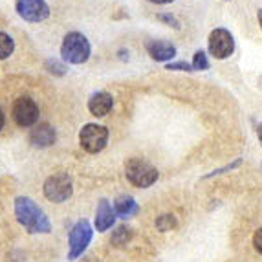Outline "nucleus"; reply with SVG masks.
Listing matches in <instances>:
<instances>
[{
  "instance_id": "obj_18",
  "label": "nucleus",
  "mask_w": 262,
  "mask_h": 262,
  "mask_svg": "<svg viewBox=\"0 0 262 262\" xmlns=\"http://www.w3.org/2000/svg\"><path fill=\"white\" fill-rule=\"evenodd\" d=\"M44 70L48 72L50 75H55V77H62L66 75L68 68H66L64 61H59V59H48L44 62Z\"/></svg>"
},
{
  "instance_id": "obj_28",
  "label": "nucleus",
  "mask_w": 262,
  "mask_h": 262,
  "mask_svg": "<svg viewBox=\"0 0 262 262\" xmlns=\"http://www.w3.org/2000/svg\"><path fill=\"white\" fill-rule=\"evenodd\" d=\"M257 20H258V26H260V30H262V9L257 11Z\"/></svg>"
},
{
  "instance_id": "obj_26",
  "label": "nucleus",
  "mask_w": 262,
  "mask_h": 262,
  "mask_svg": "<svg viewBox=\"0 0 262 262\" xmlns=\"http://www.w3.org/2000/svg\"><path fill=\"white\" fill-rule=\"evenodd\" d=\"M4 123H6V116H4V112H2V108H0V130L4 128Z\"/></svg>"
},
{
  "instance_id": "obj_13",
  "label": "nucleus",
  "mask_w": 262,
  "mask_h": 262,
  "mask_svg": "<svg viewBox=\"0 0 262 262\" xmlns=\"http://www.w3.org/2000/svg\"><path fill=\"white\" fill-rule=\"evenodd\" d=\"M112 106H114L112 96H110L108 92H105V90L92 94L90 99H88V110H90V114L96 116V118H105L106 114H110Z\"/></svg>"
},
{
  "instance_id": "obj_8",
  "label": "nucleus",
  "mask_w": 262,
  "mask_h": 262,
  "mask_svg": "<svg viewBox=\"0 0 262 262\" xmlns=\"http://www.w3.org/2000/svg\"><path fill=\"white\" fill-rule=\"evenodd\" d=\"M11 116H13L15 123L22 128H31L35 127L39 121V105L31 99L30 96H20L15 99L13 108H11Z\"/></svg>"
},
{
  "instance_id": "obj_11",
  "label": "nucleus",
  "mask_w": 262,
  "mask_h": 262,
  "mask_svg": "<svg viewBox=\"0 0 262 262\" xmlns=\"http://www.w3.org/2000/svg\"><path fill=\"white\" fill-rule=\"evenodd\" d=\"M145 48H147L150 59L158 62H169L176 55V46L170 44L169 40H149L145 44Z\"/></svg>"
},
{
  "instance_id": "obj_4",
  "label": "nucleus",
  "mask_w": 262,
  "mask_h": 262,
  "mask_svg": "<svg viewBox=\"0 0 262 262\" xmlns=\"http://www.w3.org/2000/svg\"><path fill=\"white\" fill-rule=\"evenodd\" d=\"M92 236L94 227L86 219L75 222V226L70 229V235H68V246H70V249H68V260H77L86 251L88 246H90Z\"/></svg>"
},
{
  "instance_id": "obj_3",
  "label": "nucleus",
  "mask_w": 262,
  "mask_h": 262,
  "mask_svg": "<svg viewBox=\"0 0 262 262\" xmlns=\"http://www.w3.org/2000/svg\"><path fill=\"white\" fill-rule=\"evenodd\" d=\"M125 176L134 187L147 189L150 185H154L158 182V169L154 165H150L149 162H145L141 158H130L125 163Z\"/></svg>"
},
{
  "instance_id": "obj_15",
  "label": "nucleus",
  "mask_w": 262,
  "mask_h": 262,
  "mask_svg": "<svg viewBox=\"0 0 262 262\" xmlns=\"http://www.w3.org/2000/svg\"><path fill=\"white\" fill-rule=\"evenodd\" d=\"M132 236H134V233H132V227L128 226H118L116 229H114L112 233V238H110V242H112L114 246H118V248H123V246H127L128 242L132 241Z\"/></svg>"
},
{
  "instance_id": "obj_22",
  "label": "nucleus",
  "mask_w": 262,
  "mask_h": 262,
  "mask_svg": "<svg viewBox=\"0 0 262 262\" xmlns=\"http://www.w3.org/2000/svg\"><path fill=\"white\" fill-rule=\"evenodd\" d=\"M158 20L163 22V24L169 28H174V30H180V28H182V22H180L172 13H160L158 15Z\"/></svg>"
},
{
  "instance_id": "obj_5",
  "label": "nucleus",
  "mask_w": 262,
  "mask_h": 262,
  "mask_svg": "<svg viewBox=\"0 0 262 262\" xmlns=\"http://www.w3.org/2000/svg\"><path fill=\"white\" fill-rule=\"evenodd\" d=\"M42 192L44 196L48 198L50 202H53V204H62L74 192L72 178L66 172H55V174L48 176V178L44 180Z\"/></svg>"
},
{
  "instance_id": "obj_2",
  "label": "nucleus",
  "mask_w": 262,
  "mask_h": 262,
  "mask_svg": "<svg viewBox=\"0 0 262 262\" xmlns=\"http://www.w3.org/2000/svg\"><path fill=\"white\" fill-rule=\"evenodd\" d=\"M92 55V46L88 39L79 33V31H70L66 33L61 44V59L68 64H84Z\"/></svg>"
},
{
  "instance_id": "obj_14",
  "label": "nucleus",
  "mask_w": 262,
  "mask_h": 262,
  "mask_svg": "<svg viewBox=\"0 0 262 262\" xmlns=\"http://www.w3.org/2000/svg\"><path fill=\"white\" fill-rule=\"evenodd\" d=\"M114 211L121 219H132L134 214H138L140 207H138V204H136V200L132 196L121 194V196H118L114 200Z\"/></svg>"
},
{
  "instance_id": "obj_29",
  "label": "nucleus",
  "mask_w": 262,
  "mask_h": 262,
  "mask_svg": "<svg viewBox=\"0 0 262 262\" xmlns=\"http://www.w3.org/2000/svg\"><path fill=\"white\" fill-rule=\"evenodd\" d=\"M258 86L262 88V77H258Z\"/></svg>"
},
{
  "instance_id": "obj_17",
  "label": "nucleus",
  "mask_w": 262,
  "mask_h": 262,
  "mask_svg": "<svg viewBox=\"0 0 262 262\" xmlns=\"http://www.w3.org/2000/svg\"><path fill=\"white\" fill-rule=\"evenodd\" d=\"M176 226H178V220H176L174 214H170V213H165L156 219L158 231H162V233L172 231V229H176Z\"/></svg>"
},
{
  "instance_id": "obj_16",
  "label": "nucleus",
  "mask_w": 262,
  "mask_h": 262,
  "mask_svg": "<svg viewBox=\"0 0 262 262\" xmlns=\"http://www.w3.org/2000/svg\"><path fill=\"white\" fill-rule=\"evenodd\" d=\"M15 52V40L6 31H0V61L8 59Z\"/></svg>"
},
{
  "instance_id": "obj_9",
  "label": "nucleus",
  "mask_w": 262,
  "mask_h": 262,
  "mask_svg": "<svg viewBox=\"0 0 262 262\" xmlns=\"http://www.w3.org/2000/svg\"><path fill=\"white\" fill-rule=\"evenodd\" d=\"M15 9L18 17L26 22H42L50 17V6L46 0H17Z\"/></svg>"
},
{
  "instance_id": "obj_7",
  "label": "nucleus",
  "mask_w": 262,
  "mask_h": 262,
  "mask_svg": "<svg viewBox=\"0 0 262 262\" xmlns=\"http://www.w3.org/2000/svg\"><path fill=\"white\" fill-rule=\"evenodd\" d=\"M207 50L219 61L229 59L235 52V37L226 28H214L207 39Z\"/></svg>"
},
{
  "instance_id": "obj_6",
  "label": "nucleus",
  "mask_w": 262,
  "mask_h": 262,
  "mask_svg": "<svg viewBox=\"0 0 262 262\" xmlns=\"http://www.w3.org/2000/svg\"><path fill=\"white\" fill-rule=\"evenodd\" d=\"M79 143L81 149L88 154H97L105 149L108 143V128L97 123H86L79 132Z\"/></svg>"
},
{
  "instance_id": "obj_10",
  "label": "nucleus",
  "mask_w": 262,
  "mask_h": 262,
  "mask_svg": "<svg viewBox=\"0 0 262 262\" xmlns=\"http://www.w3.org/2000/svg\"><path fill=\"white\" fill-rule=\"evenodd\" d=\"M57 141V132L50 123H40L31 127L30 130V143L35 149H50Z\"/></svg>"
},
{
  "instance_id": "obj_1",
  "label": "nucleus",
  "mask_w": 262,
  "mask_h": 262,
  "mask_svg": "<svg viewBox=\"0 0 262 262\" xmlns=\"http://www.w3.org/2000/svg\"><path fill=\"white\" fill-rule=\"evenodd\" d=\"M15 216L22 227H26V231L30 235L52 231V224H50L46 213L37 206V202H33L28 196L15 198Z\"/></svg>"
},
{
  "instance_id": "obj_20",
  "label": "nucleus",
  "mask_w": 262,
  "mask_h": 262,
  "mask_svg": "<svg viewBox=\"0 0 262 262\" xmlns=\"http://www.w3.org/2000/svg\"><path fill=\"white\" fill-rule=\"evenodd\" d=\"M242 165V158H236L233 163H227L226 167H220V169H214L213 172H209V174H206L204 178L209 180V178H214V176H220V174H226V172H231V170L238 169V167Z\"/></svg>"
},
{
  "instance_id": "obj_24",
  "label": "nucleus",
  "mask_w": 262,
  "mask_h": 262,
  "mask_svg": "<svg viewBox=\"0 0 262 262\" xmlns=\"http://www.w3.org/2000/svg\"><path fill=\"white\" fill-rule=\"evenodd\" d=\"M118 55H119V59H121V61H128V57H130V52H128V50H119Z\"/></svg>"
},
{
  "instance_id": "obj_23",
  "label": "nucleus",
  "mask_w": 262,
  "mask_h": 262,
  "mask_svg": "<svg viewBox=\"0 0 262 262\" xmlns=\"http://www.w3.org/2000/svg\"><path fill=\"white\" fill-rule=\"evenodd\" d=\"M253 248L257 253L262 255V227H258L257 231L253 233Z\"/></svg>"
},
{
  "instance_id": "obj_12",
  "label": "nucleus",
  "mask_w": 262,
  "mask_h": 262,
  "mask_svg": "<svg viewBox=\"0 0 262 262\" xmlns=\"http://www.w3.org/2000/svg\"><path fill=\"white\" fill-rule=\"evenodd\" d=\"M116 219H118V214H116L114 207L110 206V202L106 198H101L96 211V229L99 233L108 231L110 227H114V224H116Z\"/></svg>"
},
{
  "instance_id": "obj_25",
  "label": "nucleus",
  "mask_w": 262,
  "mask_h": 262,
  "mask_svg": "<svg viewBox=\"0 0 262 262\" xmlns=\"http://www.w3.org/2000/svg\"><path fill=\"white\" fill-rule=\"evenodd\" d=\"M149 2H152V4L165 6V4H172V2H174V0H149Z\"/></svg>"
},
{
  "instance_id": "obj_21",
  "label": "nucleus",
  "mask_w": 262,
  "mask_h": 262,
  "mask_svg": "<svg viewBox=\"0 0 262 262\" xmlns=\"http://www.w3.org/2000/svg\"><path fill=\"white\" fill-rule=\"evenodd\" d=\"M165 70H169V72H194V68H192V64L187 61H172V62H167Z\"/></svg>"
},
{
  "instance_id": "obj_27",
  "label": "nucleus",
  "mask_w": 262,
  "mask_h": 262,
  "mask_svg": "<svg viewBox=\"0 0 262 262\" xmlns=\"http://www.w3.org/2000/svg\"><path fill=\"white\" fill-rule=\"evenodd\" d=\"M257 138H258V141H260V145H262V123L257 127Z\"/></svg>"
},
{
  "instance_id": "obj_19",
  "label": "nucleus",
  "mask_w": 262,
  "mask_h": 262,
  "mask_svg": "<svg viewBox=\"0 0 262 262\" xmlns=\"http://www.w3.org/2000/svg\"><path fill=\"white\" fill-rule=\"evenodd\" d=\"M192 68L198 72H204V70H209V59H207V53L204 50H198L194 55H192Z\"/></svg>"
}]
</instances>
